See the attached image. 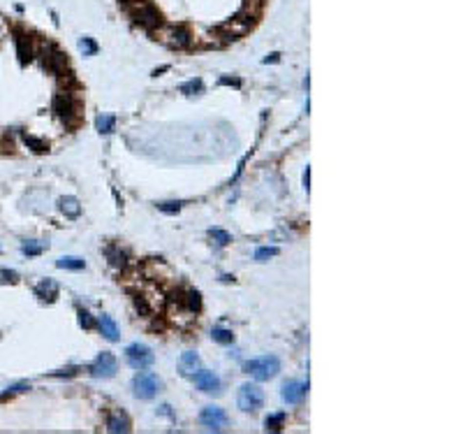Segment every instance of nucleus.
<instances>
[{
	"mask_svg": "<svg viewBox=\"0 0 463 434\" xmlns=\"http://www.w3.org/2000/svg\"><path fill=\"white\" fill-rule=\"evenodd\" d=\"M79 49L84 51V56H95L97 53V45L90 40V37H81V42H79Z\"/></svg>",
	"mask_w": 463,
	"mask_h": 434,
	"instance_id": "a878e982",
	"label": "nucleus"
},
{
	"mask_svg": "<svg viewBox=\"0 0 463 434\" xmlns=\"http://www.w3.org/2000/svg\"><path fill=\"white\" fill-rule=\"evenodd\" d=\"M165 70H169V65H162V68H157V70H153V77H157L160 72H165Z\"/></svg>",
	"mask_w": 463,
	"mask_h": 434,
	"instance_id": "58836bf2",
	"label": "nucleus"
},
{
	"mask_svg": "<svg viewBox=\"0 0 463 434\" xmlns=\"http://www.w3.org/2000/svg\"><path fill=\"white\" fill-rule=\"evenodd\" d=\"M125 360H128V364H130L132 369H146V367L153 364L155 355H153V351H151L149 346L132 344L125 348Z\"/></svg>",
	"mask_w": 463,
	"mask_h": 434,
	"instance_id": "20e7f679",
	"label": "nucleus"
},
{
	"mask_svg": "<svg viewBox=\"0 0 463 434\" xmlns=\"http://www.w3.org/2000/svg\"><path fill=\"white\" fill-rule=\"evenodd\" d=\"M236 404H239V409H241V411H245V413H255V411H260V409H262V404H264L262 388H260L257 383H243V386L239 388Z\"/></svg>",
	"mask_w": 463,
	"mask_h": 434,
	"instance_id": "f03ea898",
	"label": "nucleus"
},
{
	"mask_svg": "<svg viewBox=\"0 0 463 434\" xmlns=\"http://www.w3.org/2000/svg\"><path fill=\"white\" fill-rule=\"evenodd\" d=\"M201 89H204L201 79H193V81H188V84H183V86H181V93H185V96H193V93H199Z\"/></svg>",
	"mask_w": 463,
	"mask_h": 434,
	"instance_id": "c85d7f7f",
	"label": "nucleus"
},
{
	"mask_svg": "<svg viewBox=\"0 0 463 434\" xmlns=\"http://www.w3.org/2000/svg\"><path fill=\"white\" fill-rule=\"evenodd\" d=\"M97 325H100V332L105 335V339H109V341H118L121 332H118V325H116V320L111 318V316H102Z\"/></svg>",
	"mask_w": 463,
	"mask_h": 434,
	"instance_id": "2eb2a0df",
	"label": "nucleus"
},
{
	"mask_svg": "<svg viewBox=\"0 0 463 434\" xmlns=\"http://www.w3.org/2000/svg\"><path fill=\"white\" fill-rule=\"evenodd\" d=\"M134 304H137V309H139L141 313H149V304H146V300H144V297H137V300H134Z\"/></svg>",
	"mask_w": 463,
	"mask_h": 434,
	"instance_id": "f704fd0d",
	"label": "nucleus"
},
{
	"mask_svg": "<svg viewBox=\"0 0 463 434\" xmlns=\"http://www.w3.org/2000/svg\"><path fill=\"white\" fill-rule=\"evenodd\" d=\"M44 248H46L44 241H23L21 251H23V256H40Z\"/></svg>",
	"mask_w": 463,
	"mask_h": 434,
	"instance_id": "5701e85b",
	"label": "nucleus"
},
{
	"mask_svg": "<svg viewBox=\"0 0 463 434\" xmlns=\"http://www.w3.org/2000/svg\"><path fill=\"white\" fill-rule=\"evenodd\" d=\"M132 388H134V395L139 399H153L160 390V381L153 372H141L132 379Z\"/></svg>",
	"mask_w": 463,
	"mask_h": 434,
	"instance_id": "7ed1b4c3",
	"label": "nucleus"
},
{
	"mask_svg": "<svg viewBox=\"0 0 463 434\" xmlns=\"http://www.w3.org/2000/svg\"><path fill=\"white\" fill-rule=\"evenodd\" d=\"M243 367L255 381H271L280 372V360L276 355H262V358H255L250 362H245Z\"/></svg>",
	"mask_w": 463,
	"mask_h": 434,
	"instance_id": "f257e3e1",
	"label": "nucleus"
},
{
	"mask_svg": "<svg viewBox=\"0 0 463 434\" xmlns=\"http://www.w3.org/2000/svg\"><path fill=\"white\" fill-rule=\"evenodd\" d=\"M35 292H37V297H42V300L53 302L56 297H58V284H56L53 279H44L42 284H37V286H35Z\"/></svg>",
	"mask_w": 463,
	"mask_h": 434,
	"instance_id": "ddd939ff",
	"label": "nucleus"
},
{
	"mask_svg": "<svg viewBox=\"0 0 463 434\" xmlns=\"http://www.w3.org/2000/svg\"><path fill=\"white\" fill-rule=\"evenodd\" d=\"M273 256H278V246H262L255 251V260H257V263H266V260Z\"/></svg>",
	"mask_w": 463,
	"mask_h": 434,
	"instance_id": "b1692460",
	"label": "nucleus"
},
{
	"mask_svg": "<svg viewBox=\"0 0 463 434\" xmlns=\"http://www.w3.org/2000/svg\"><path fill=\"white\" fill-rule=\"evenodd\" d=\"M157 209L165 214H178L181 212V202H160L157 204Z\"/></svg>",
	"mask_w": 463,
	"mask_h": 434,
	"instance_id": "2f4dec72",
	"label": "nucleus"
},
{
	"mask_svg": "<svg viewBox=\"0 0 463 434\" xmlns=\"http://www.w3.org/2000/svg\"><path fill=\"white\" fill-rule=\"evenodd\" d=\"M58 204H61V212L65 214V216H70V218H77L79 214H81V204H79V200L77 197H72V195L61 197Z\"/></svg>",
	"mask_w": 463,
	"mask_h": 434,
	"instance_id": "a211bd4d",
	"label": "nucleus"
},
{
	"mask_svg": "<svg viewBox=\"0 0 463 434\" xmlns=\"http://www.w3.org/2000/svg\"><path fill=\"white\" fill-rule=\"evenodd\" d=\"M44 68H49L51 72H63L65 70V65H67V58H65V53L58 51V49H53V47H44Z\"/></svg>",
	"mask_w": 463,
	"mask_h": 434,
	"instance_id": "9d476101",
	"label": "nucleus"
},
{
	"mask_svg": "<svg viewBox=\"0 0 463 434\" xmlns=\"http://www.w3.org/2000/svg\"><path fill=\"white\" fill-rule=\"evenodd\" d=\"M220 84H222V86H236V89H239V86H241V79H236V77H220Z\"/></svg>",
	"mask_w": 463,
	"mask_h": 434,
	"instance_id": "72a5a7b5",
	"label": "nucleus"
},
{
	"mask_svg": "<svg viewBox=\"0 0 463 434\" xmlns=\"http://www.w3.org/2000/svg\"><path fill=\"white\" fill-rule=\"evenodd\" d=\"M278 61H280V53H276V51L269 53V56L264 58V63H278Z\"/></svg>",
	"mask_w": 463,
	"mask_h": 434,
	"instance_id": "e433bc0d",
	"label": "nucleus"
},
{
	"mask_svg": "<svg viewBox=\"0 0 463 434\" xmlns=\"http://www.w3.org/2000/svg\"><path fill=\"white\" fill-rule=\"evenodd\" d=\"M209 235H211V237H213L216 241H218L220 246H227L229 241H232V235H229V232H225V230H220V228H211Z\"/></svg>",
	"mask_w": 463,
	"mask_h": 434,
	"instance_id": "393cba45",
	"label": "nucleus"
},
{
	"mask_svg": "<svg viewBox=\"0 0 463 434\" xmlns=\"http://www.w3.org/2000/svg\"><path fill=\"white\" fill-rule=\"evenodd\" d=\"M17 56L21 65L30 63V58H33V47H30V40L26 35H17Z\"/></svg>",
	"mask_w": 463,
	"mask_h": 434,
	"instance_id": "f3484780",
	"label": "nucleus"
},
{
	"mask_svg": "<svg viewBox=\"0 0 463 434\" xmlns=\"http://www.w3.org/2000/svg\"><path fill=\"white\" fill-rule=\"evenodd\" d=\"M107 430L111 434H125V432H130V420H128L125 413H114V416L109 418V423H107Z\"/></svg>",
	"mask_w": 463,
	"mask_h": 434,
	"instance_id": "dca6fc26",
	"label": "nucleus"
},
{
	"mask_svg": "<svg viewBox=\"0 0 463 434\" xmlns=\"http://www.w3.org/2000/svg\"><path fill=\"white\" fill-rule=\"evenodd\" d=\"M53 112L58 116H70L74 112V105H72L70 93H58L53 97Z\"/></svg>",
	"mask_w": 463,
	"mask_h": 434,
	"instance_id": "4468645a",
	"label": "nucleus"
},
{
	"mask_svg": "<svg viewBox=\"0 0 463 434\" xmlns=\"http://www.w3.org/2000/svg\"><path fill=\"white\" fill-rule=\"evenodd\" d=\"M193 379H195V386H197L201 392H209V395H218L220 388H222V383H220L218 376H216L213 372H206V369L195 372Z\"/></svg>",
	"mask_w": 463,
	"mask_h": 434,
	"instance_id": "6e6552de",
	"label": "nucleus"
},
{
	"mask_svg": "<svg viewBox=\"0 0 463 434\" xmlns=\"http://www.w3.org/2000/svg\"><path fill=\"white\" fill-rule=\"evenodd\" d=\"M211 337H213V341H218V344H232V341H234L232 330H225V328H216L211 332Z\"/></svg>",
	"mask_w": 463,
	"mask_h": 434,
	"instance_id": "4be33fe9",
	"label": "nucleus"
},
{
	"mask_svg": "<svg viewBox=\"0 0 463 434\" xmlns=\"http://www.w3.org/2000/svg\"><path fill=\"white\" fill-rule=\"evenodd\" d=\"M0 274L5 276V281H19L17 272H9V269H0Z\"/></svg>",
	"mask_w": 463,
	"mask_h": 434,
	"instance_id": "c9c22d12",
	"label": "nucleus"
},
{
	"mask_svg": "<svg viewBox=\"0 0 463 434\" xmlns=\"http://www.w3.org/2000/svg\"><path fill=\"white\" fill-rule=\"evenodd\" d=\"M165 42L169 47H174V49H185V47L190 45V33L185 30V28H169L167 30V37H165Z\"/></svg>",
	"mask_w": 463,
	"mask_h": 434,
	"instance_id": "9b49d317",
	"label": "nucleus"
},
{
	"mask_svg": "<svg viewBox=\"0 0 463 434\" xmlns=\"http://www.w3.org/2000/svg\"><path fill=\"white\" fill-rule=\"evenodd\" d=\"M308 392V383H301V381H287L283 386V399L287 404H299L301 399L306 397Z\"/></svg>",
	"mask_w": 463,
	"mask_h": 434,
	"instance_id": "1a4fd4ad",
	"label": "nucleus"
},
{
	"mask_svg": "<svg viewBox=\"0 0 463 434\" xmlns=\"http://www.w3.org/2000/svg\"><path fill=\"white\" fill-rule=\"evenodd\" d=\"M308 184H310V168H306V174H304V186H306V191L310 188Z\"/></svg>",
	"mask_w": 463,
	"mask_h": 434,
	"instance_id": "4c0bfd02",
	"label": "nucleus"
},
{
	"mask_svg": "<svg viewBox=\"0 0 463 434\" xmlns=\"http://www.w3.org/2000/svg\"><path fill=\"white\" fill-rule=\"evenodd\" d=\"M199 423L206 427V430L220 432V430L225 427V423H227V413H225L220 407H206L199 413Z\"/></svg>",
	"mask_w": 463,
	"mask_h": 434,
	"instance_id": "0eeeda50",
	"label": "nucleus"
},
{
	"mask_svg": "<svg viewBox=\"0 0 463 434\" xmlns=\"http://www.w3.org/2000/svg\"><path fill=\"white\" fill-rule=\"evenodd\" d=\"M201 367V360L199 355L193 353V351H188V353L181 355V374H185V376H193L195 372H199Z\"/></svg>",
	"mask_w": 463,
	"mask_h": 434,
	"instance_id": "f8f14e48",
	"label": "nucleus"
},
{
	"mask_svg": "<svg viewBox=\"0 0 463 434\" xmlns=\"http://www.w3.org/2000/svg\"><path fill=\"white\" fill-rule=\"evenodd\" d=\"M116 369H118V364H116V358L111 353H100L95 358V362H93V367H90V374L95 376V379H111L116 374Z\"/></svg>",
	"mask_w": 463,
	"mask_h": 434,
	"instance_id": "423d86ee",
	"label": "nucleus"
},
{
	"mask_svg": "<svg viewBox=\"0 0 463 434\" xmlns=\"http://www.w3.org/2000/svg\"><path fill=\"white\" fill-rule=\"evenodd\" d=\"M188 307H190V311H199L201 309V300H199V292L197 290L188 292Z\"/></svg>",
	"mask_w": 463,
	"mask_h": 434,
	"instance_id": "7c9ffc66",
	"label": "nucleus"
},
{
	"mask_svg": "<svg viewBox=\"0 0 463 434\" xmlns=\"http://www.w3.org/2000/svg\"><path fill=\"white\" fill-rule=\"evenodd\" d=\"M134 21H137L139 26H144L146 30H153V28L162 26V19L157 14V9L153 7V5H149V2H139V5L134 7Z\"/></svg>",
	"mask_w": 463,
	"mask_h": 434,
	"instance_id": "39448f33",
	"label": "nucleus"
},
{
	"mask_svg": "<svg viewBox=\"0 0 463 434\" xmlns=\"http://www.w3.org/2000/svg\"><path fill=\"white\" fill-rule=\"evenodd\" d=\"M79 325H81L84 330H90L93 325H95V320H93V316H90L88 311L81 309V311H79Z\"/></svg>",
	"mask_w": 463,
	"mask_h": 434,
	"instance_id": "c756f323",
	"label": "nucleus"
},
{
	"mask_svg": "<svg viewBox=\"0 0 463 434\" xmlns=\"http://www.w3.org/2000/svg\"><path fill=\"white\" fill-rule=\"evenodd\" d=\"M107 253H109V263H111L114 267H125V253H123V251H118V248H109Z\"/></svg>",
	"mask_w": 463,
	"mask_h": 434,
	"instance_id": "bb28decb",
	"label": "nucleus"
},
{
	"mask_svg": "<svg viewBox=\"0 0 463 434\" xmlns=\"http://www.w3.org/2000/svg\"><path fill=\"white\" fill-rule=\"evenodd\" d=\"M283 423H285V413H271V416H266V420H264L266 430H271V432H280V430H283Z\"/></svg>",
	"mask_w": 463,
	"mask_h": 434,
	"instance_id": "412c9836",
	"label": "nucleus"
},
{
	"mask_svg": "<svg viewBox=\"0 0 463 434\" xmlns=\"http://www.w3.org/2000/svg\"><path fill=\"white\" fill-rule=\"evenodd\" d=\"M95 125H97V130L102 135H109L111 130H114V125H116V119L111 114H100L95 119Z\"/></svg>",
	"mask_w": 463,
	"mask_h": 434,
	"instance_id": "aec40b11",
	"label": "nucleus"
},
{
	"mask_svg": "<svg viewBox=\"0 0 463 434\" xmlns=\"http://www.w3.org/2000/svg\"><path fill=\"white\" fill-rule=\"evenodd\" d=\"M56 267H61V269H84V260L77 256H63L56 260Z\"/></svg>",
	"mask_w": 463,
	"mask_h": 434,
	"instance_id": "6ab92c4d",
	"label": "nucleus"
},
{
	"mask_svg": "<svg viewBox=\"0 0 463 434\" xmlns=\"http://www.w3.org/2000/svg\"><path fill=\"white\" fill-rule=\"evenodd\" d=\"M23 142H26L33 151H37V153H42V151L49 149V146H46L42 140H37V137H33V135H23Z\"/></svg>",
	"mask_w": 463,
	"mask_h": 434,
	"instance_id": "cd10ccee",
	"label": "nucleus"
},
{
	"mask_svg": "<svg viewBox=\"0 0 463 434\" xmlns=\"http://www.w3.org/2000/svg\"><path fill=\"white\" fill-rule=\"evenodd\" d=\"M28 388H30V383H26V381H23V383H17V386H12V388H7V392L2 395V399L9 397V395H17V392H23V390H28Z\"/></svg>",
	"mask_w": 463,
	"mask_h": 434,
	"instance_id": "473e14b6",
	"label": "nucleus"
}]
</instances>
